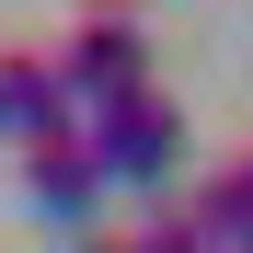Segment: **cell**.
Returning a JSON list of instances; mask_svg holds the SVG:
<instances>
[{
  "instance_id": "cell-1",
  "label": "cell",
  "mask_w": 253,
  "mask_h": 253,
  "mask_svg": "<svg viewBox=\"0 0 253 253\" xmlns=\"http://www.w3.org/2000/svg\"><path fill=\"white\" fill-rule=\"evenodd\" d=\"M58 81H69V104L81 115H104L126 92H150V23H138V0H81L69 35H58Z\"/></svg>"
},
{
  "instance_id": "cell-2",
  "label": "cell",
  "mask_w": 253,
  "mask_h": 253,
  "mask_svg": "<svg viewBox=\"0 0 253 253\" xmlns=\"http://www.w3.org/2000/svg\"><path fill=\"white\" fill-rule=\"evenodd\" d=\"M81 150H92V173H104V196H161L184 173V115L161 104V92H126V104H104V115H81Z\"/></svg>"
},
{
  "instance_id": "cell-3",
  "label": "cell",
  "mask_w": 253,
  "mask_h": 253,
  "mask_svg": "<svg viewBox=\"0 0 253 253\" xmlns=\"http://www.w3.org/2000/svg\"><path fill=\"white\" fill-rule=\"evenodd\" d=\"M0 138L12 150H46V138H81V104L46 46H0Z\"/></svg>"
},
{
  "instance_id": "cell-4",
  "label": "cell",
  "mask_w": 253,
  "mask_h": 253,
  "mask_svg": "<svg viewBox=\"0 0 253 253\" xmlns=\"http://www.w3.org/2000/svg\"><path fill=\"white\" fill-rule=\"evenodd\" d=\"M23 207H35V219H58V230H92V207H104V173H92V150H81V138H46V150H23Z\"/></svg>"
},
{
  "instance_id": "cell-5",
  "label": "cell",
  "mask_w": 253,
  "mask_h": 253,
  "mask_svg": "<svg viewBox=\"0 0 253 253\" xmlns=\"http://www.w3.org/2000/svg\"><path fill=\"white\" fill-rule=\"evenodd\" d=\"M184 219L207 230V253H253V150H242V161H219V173L184 196Z\"/></svg>"
},
{
  "instance_id": "cell-6",
  "label": "cell",
  "mask_w": 253,
  "mask_h": 253,
  "mask_svg": "<svg viewBox=\"0 0 253 253\" xmlns=\"http://www.w3.org/2000/svg\"><path fill=\"white\" fill-rule=\"evenodd\" d=\"M126 242H138V253H207V230L184 219V207H161V219H138Z\"/></svg>"
},
{
  "instance_id": "cell-7",
  "label": "cell",
  "mask_w": 253,
  "mask_h": 253,
  "mask_svg": "<svg viewBox=\"0 0 253 253\" xmlns=\"http://www.w3.org/2000/svg\"><path fill=\"white\" fill-rule=\"evenodd\" d=\"M69 253H138V242H126V230H81Z\"/></svg>"
}]
</instances>
